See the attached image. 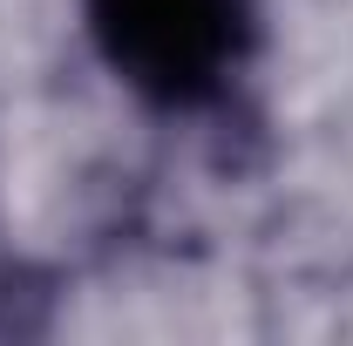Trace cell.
<instances>
[{
	"mask_svg": "<svg viewBox=\"0 0 353 346\" xmlns=\"http://www.w3.org/2000/svg\"><path fill=\"white\" fill-rule=\"evenodd\" d=\"M95 28L136 82L190 95L224 68L238 0H95Z\"/></svg>",
	"mask_w": 353,
	"mask_h": 346,
	"instance_id": "6da1fadb",
	"label": "cell"
}]
</instances>
